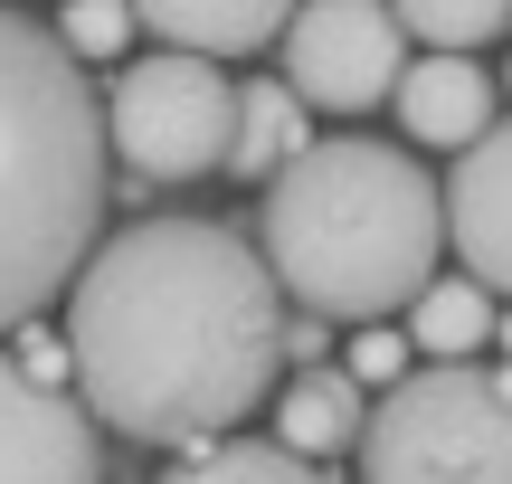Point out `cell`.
Listing matches in <instances>:
<instances>
[{"instance_id": "obj_1", "label": "cell", "mask_w": 512, "mask_h": 484, "mask_svg": "<svg viewBox=\"0 0 512 484\" xmlns=\"http://www.w3.org/2000/svg\"><path fill=\"white\" fill-rule=\"evenodd\" d=\"M275 361H285L275 276L219 219H143L76 276V409L133 447H200L238 428L275 390Z\"/></svg>"}, {"instance_id": "obj_2", "label": "cell", "mask_w": 512, "mask_h": 484, "mask_svg": "<svg viewBox=\"0 0 512 484\" xmlns=\"http://www.w3.org/2000/svg\"><path fill=\"white\" fill-rule=\"evenodd\" d=\"M446 247V200L399 143L370 133H323L304 162L275 171L266 190V276L275 295H294L313 323H380L399 304H418L427 266Z\"/></svg>"}, {"instance_id": "obj_3", "label": "cell", "mask_w": 512, "mask_h": 484, "mask_svg": "<svg viewBox=\"0 0 512 484\" xmlns=\"http://www.w3.org/2000/svg\"><path fill=\"white\" fill-rule=\"evenodd\" d=\"M105 228V105L57 29L0 10V333L86 276Z\"/></svg>"}, {"instance_id": "obj_4", "label": "cell", "mask_w": 512, "mask_h": 484, "mask_svg": "<svg viewBox=\"0 0 512 484\" xmlns=\"http://www.w3.org/2000/svg\"><path fill=\"white\" fill-rule=\"evenodd\" d=\"M361 484H512V399L475 361H427L361 418Z\"/></svg>"}, {"instance_id": "obj_5", "label": "cell", "mask_w": 512, "mask_h": 484, "mask_svg": "<svg viewBox=\"0 0 512 484\" xmlns=\"http://www.w3.org/2000/svg\"><path fill=\"white\" fill-rule=\"evenodd\" d=\"M228 133H238V86L200 57H133L105 95V152H124L143 181H200L228 171Z\"/></svg>"}, {"instance_id": "obj_6", "label": "cell", "mask_w": 512, "mask_h": 484, "mask_svg": "<svg viewBox=\"0 0 512 484\" xmlns=\"http://www.w3.org/2000/svg\"><path fill=\"white\" fill-rule=\"evenodd\" d=\"M408 76V38L399 10L380 0H313L285 19V86L304 114H370L389 105Z\"/></svg>"}, {"instance_id": "obj_7", "label": "cell", "mask_w": 512, "mask_h": 484, "mask_svg": "<svg viewBox=\"0 0 512 484\" xmlns=\"http://www.w3.org/2000/svg\"><path fill=\"white\" fill-rule=\"evenodd\" d=\"M0 484H105V437L67 390L0 352Z\"/></svg>"}, {"instance_id": "obj_8", "label": "cell", "mask_w": 512, "mask_h": 484, "mask_svg": "<svg viewBox=\"0 0 512 484\" xmlns=\"http://www.w3.org/2000/svg\"><path fill=\"white\" fill-rule=\"evenodd\" d=\"M446 200V247L465 257V276L484 295H512V114H494L475 152H456V181H437Z\"/></svg>"}, {"instance_id": "obj_9", "label": "cell", "mask_w": 512, "mask_h": 484, "mask_svg": "<svg viewBox=\"0 0 512 484\" xmlns=\"http://www.w3.org/2000/svg\"><path fill=\"white\" fill-rule=\"evenodd\" d=\"M399 124L408 143H446V152H475L484 133H494V76L475 67V57H418V67L399 76Z\"/></svg>"}, {"instance_id": "obj_10", "label": "cell", "mask_w": 512, "mask_h": 484, "mask_svg": "<svg viewBox=\"0 0 512 484\" xmlns=\"http://www.w3.org/2000/svg\"><path fill=\"white\" fill-rule=\"evenodd\" d=\"M152 38H171V57H200V67H219V57H247L266 48V38H285L294 10H275V0H152V10H133Z\"/></svg>"}, {"instance_id": "obj_11", "label": "cell", "mask_w": 512, "mask_h": 484, "mask_svg": "<svg viewBox=\"0 0 512 484\" xmlns=\"http://www.w3.org/2000/svg\"><path fill=\"white\" fill-rule=\"evenodd\" d=\"M361 418H370L361 380L323 361V371H294V390L275 399V447H285V456H332V447L361 437Z\"/></svg>"}, {"instance_id": "obj_12", "label": "cell", "mask_w": 512, "mask_h": 484, "mask_svg": "<svg viewBox=\"0 0 512 484\" xmlns=\"http://www.w3.org/2000/svg\"><path fill=\"white\" fill-rule=\"evenodd\" d=\"M313 152V114L294 105V86H275V76H256L238 86V133H228V171L238 181H275L285 162H304Z\"/></svg>"}, {"instance_id": "obj_13", "label": "cell", "mask_w": 512, "mask_h": 484, "mask_svg": "<svg viewBox=\"0 0 512 484\" xmlns=\"http://www.w3.org/2000/svg\"><path fill=\"white\" fill-rule=\"evenodd\" d=\"M408 342H427V361H475L494 342V295L475 276H437L408 304Z\"/></svg>"}, {"instance_id": "obj_14", "label": "cell", "mask_w": 512, "mask_h": 484, "mask_svg": "<svg viewBox=\"0 0 512 484\" xmlns=\"http://www.w3.org/2000/svg\"><path fill=\"white\" fill-rule=\"evenodd\" d=\"M162 484H323L304 466V456H285L275 437H219V447H200L190 466H171Z\"/></svg>"}, {"instance_id": "obj_15", "label": "cell", "mask_w": 512, "mask_h": 484, "mask_svg": "<svg viewBox=\"0 0 512 484\" xmlns=\"http://www.w3.org/2000/svg\"><path fill=\"white\" fill-rule=\"evenodd\" d=\"M503 0H408L399 10V38H427L437 57H475L484 38H503Z\"/></svg>"}, {"instance_id": "obj_16", "label": "cell", "mask_w": 512, "mask_h": 484, "mask_svg": "<svg viewBox=\"0 0 512 484\" xmlns=\"http://www.w3.org/2000/svg\"><path fill=\"white\" fill-rule=\"evenodd\" d=\"M133 29H143V19H133L124 0H67V10H57V48L67 57H124Z\"/></svg>"}, {"instance_id": "obj_17", "label": "cell", "mask_w": 512, "mask_h": 484, "mask_svg": "<svg viewBox=\"0 0 512 484\" xmlns=\"http://www.w3.org/2000/svg\"><path fill=\"white\" fill-rule=\"evenodd\" d=\"M351 380H361V390H370V380H380V390H399V380H408V333L370 323V333L351 342Z\"/></svg>"}, {"instance_id": "obj_18", "label": "cell", "mask_w": 512, "mask_h": 484, "mask_svg": "<svg viewBox=\"0 0 512 484\" xmlns=\"http://www.w3.org/2000/svg\"><path fill=\"white\" fill-rule=\"evenodd\" d=\"M323 352H332V333H323V323H285V361H304V371H323Z\"/></svg>"}, {"instance_id": "obj_19", "label": "cell", "mask_w": 512, "mask_h": 484, "mask_svg": "<svg viewBox=\"0 0 512 484\" xmlns=\"http://www.w3.org/2000/svg\"><path fill=\"white\" fill-rule=\"evenodd\" d=\"M503 352H512V314H503Z\"/></svg>"}]
</instances>
